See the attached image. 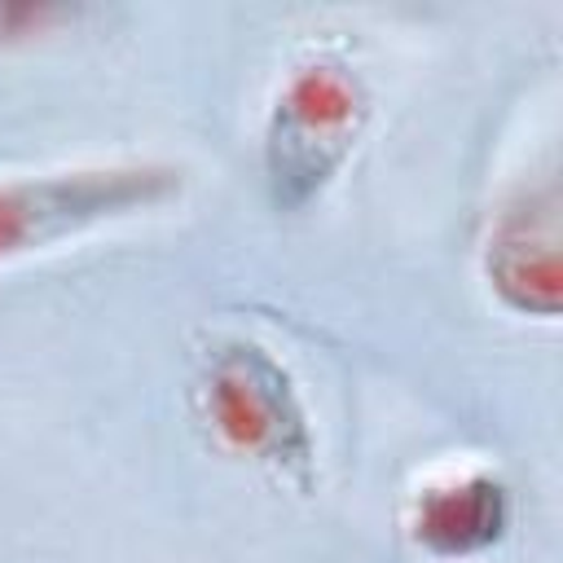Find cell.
Listing matches in <instances>:
<instances>
[{"label": "cell", "mask_w": 563, "mask_h": 563, "mask_svg": "<svg viewBox=\"0 0 563 563\" xmlns=\"http://www.w3.org/2000/svg\"><path fill=\"white\" fill-rule=\"evenodd\" d=\"M554 194H523L488 238V277L519 312L550 317L559 308V224Z\"/></svg>", "instance_id": "5"}, {"label": "cell", "mask_w": 563, "mask_h": 563, "mask_svg": "<svg viewBox=\"0 0 563 563\" xmlns=\"http://www.w3.org/2000/svg\"><path fill=\"white\" fill-rule=\"evenodd\" d=\"M172 185L176 180L167 167H141V163L0 180V260L48 246L110 216L154 207L172 194Z\"/></svg>", "instance_id": "3"}, {"label": "cell", "mask_w": 563, "mask_h": 563, "mask_svg": "<svg viewBox=\"0 0 563 563\" xmlns=\"http://www.w3.org/2000/svg\"><path fill=\"white\" fill-rule=\"evenodd\" d=\"M510 528V493L488 471H449L409 501V537L435 559H466L497 545Z\"/></svg>", "instance_id": "4"}, {"label": "cell", "mask_w": 563, "mask_h": 563, "mask_svg": "<svg viewBox=\"0 0 563 563\" xmlns=\"http://www.w3.org/2000/svg\"><path fill=\"white\" fill-rule=\"evenodd\" d=\"M202 405L211 427L295 488H312V435L290 374L246 339L220 343L202 365Z\"/></svg>", "instance_id": "1"}, {"label": "cell", "mask_w": 563, "mask_h": 563, "mask_svg": "<svg viewBox=\"0 0 563 563\" xmlns=\"http://www.w3.org/2000/svg\"><path fill=\"white\" fill-rule=\"evenodd\" d=\"M365 97L343 66L312 62L290 75L268 119V185L282 207H303L347 158Z\"/></svg>", "instance_id": "2"}]
</instances>
